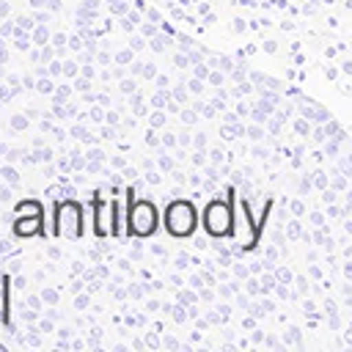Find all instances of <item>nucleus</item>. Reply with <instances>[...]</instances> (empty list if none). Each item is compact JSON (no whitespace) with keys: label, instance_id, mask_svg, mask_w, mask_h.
<instances>
[{"label":"nucleus","instance_id":"nucleus-7","mask_svg":"<svg viewBox=\"0 0 352 352\" xmlns=\"http://www.w3.org/2000/svg\"><path fill=\"white\" fill-rule=\"evenodd\" d=\"M0 322L11 327V278H0Z\"/></svg>","mask_w":352,"mask_h":352},{"label":"nucleus","instance_id":"nucleus-3","mask_svg":"<svg viewBox=\"0 0 352 352\" xmlns=\"http://www.w3.org/2000/svg\"><path fill=\"white\" fill-rule=\"evenodd\" d=\"M91 223H94V234L99 239L104 236H124L121 231V209H118V198H104L102 192H96L91 201Z\"/></svg>","mask_w":352,"mask_h":352},{"label":"nucleus","instance_id":"nucleus-1","mask_svg":"<svg viewBox=\"0 0 352 352\" xmlns=\"http://www.w3.org/2000/svg\"><path fill=\"white\" fill-rule=\"evenodd\" d=\"M160 209L154 201L148 198H138L132 187H126V214H124V223H126V236H135V239H146L151 234H157L160 228Z\"/></svg>","mask_w":352,"mask_h":352},{"label":"nucleus","instance_id":"nucleus-6","mask_svg":"<svg viewBox=\"0 0 352 352\" xmlns=\"http://www.w3.org/2000/svg\"><path fill=\"white\" fill-rule=\"evenodd\" d=\"M11 234L16 239H30V236H44L47 234V212L44 206L36 212H19L11 220Z\"/></svg>","mask_w":352,"mask_h":352},{"label":"nucleus","instance_id":"nucleus-2","mask_svg":"<svg viewBox=\"0 0 352 352\" xmlns=\"http://www.w3.org/2000/svg\"><path fill=\"white\" fill-rule=\"evenodd\" d=\"M50 234L55 239H60V236H66V239H82V234H85V204H80L74 198L58 201L52 206Z\"/></svg>","mask_w":352,"mask_h":352},{"label":"nucleus","instance_id":"nucleus-5","mask_svg":"<svg viewBox=\"0 0 352 352\" xmlns=\"http://www.w3.org/2000/svg\"><path fill=\"white\" fill-rule=\"evenodd\" d=\"M201 223L206 228V234L212 236H228L231 228H234V212H231V201H209L204 214H201Z\"/></svg>","mask_w":352,"mask_h":352},{"label":"nucleus","instance_id":"nucleus-4","mask_svg":"<svg viewBox=\"0 0 352 352\" xmlns=\"http://www.w3.org/2000/svg\"><path fill=\"white\" fill-rule=\"evenodd\" d=\"M162 223H165V228H168L170 236L184 239V236H190V234L195 231V226H198V212H195V206H192L187 198H176V201H170V204L165 206Z\"/></svg>","mask_w":352,"mask_h":352}]
</instances>
